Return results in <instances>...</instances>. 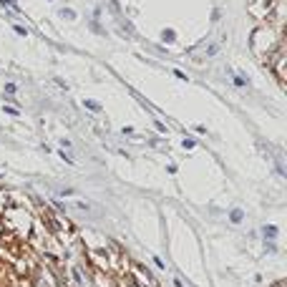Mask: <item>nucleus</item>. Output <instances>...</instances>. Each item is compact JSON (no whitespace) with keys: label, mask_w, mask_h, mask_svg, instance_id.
Wrapping results in <instances>:
<instances>
[{"label":"nucleus","mask_w":287,"mask_h":287,"mask_svg":"<svg viewBox=\"0 0 287 287\" xmlns=\"http://www.w3.org/2000/svg\"><path fill=\"white\" fill-rule=\"evenodd\" d=\"M86 108H91V111H101V106L96 104V101H86Z\"/></svg>","instance_id":"f257e3e1"}]
</instances>
